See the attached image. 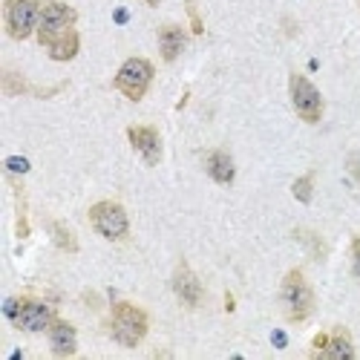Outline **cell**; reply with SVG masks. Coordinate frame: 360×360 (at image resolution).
Instances as JSON below:
<instances>
[{
  "label": "cell",
  "mask_w": 360,
  "mask_h": 360,
  "mask_svg": "<svg viewBox=\"0 0 360 360\" xmlns=\"http://www.w3.org/2000/svg\"><path fill=\"white\" fill-rule=\"evenodd\" d=\"M75 9L61 4V0H52L41 9V20H38V41L44 46H49L55 38H61L64 32L75 29Z\"/></svg>",
  "instance_id": "8"
},
{
  "label": "cell",
  "mask_w": 360,
  "mask_h": 360,
  "mask_svg": "<svg viewBox=\"0 0 360 360\" xmlns=\"http://www.w3.org/2000/svg\"><path fill=\"white\" fill-rule=\"evenodd\" d=\"M317 357H354V346L349 340V332L338 328L335 335H328L326 346L317 349Z\"/></svg>",
  "instance_id": "15"
},
{
  "label": "cell",
  "mask_w": 360,
  "mask_h": 360,
  "mask_svg": "<svg viewBox=\"0 0 360 360\" xmlns=\"http://www.w3.org/2000/svg\"><path fill=\"white\" fill-rule=\"evenodd\" d=\"M153 84V64L147 58H127L122 70L115 72V89L127 101H141Z\"/></svg>",
  "instance_id": "3"
},
{
  "label": "cell",
  "mask_w": 360,
  "mask_h": 360,
  "mask_svg": "<svg viewBox=\"0 0 360 360\" xmlns=\"http://www.w3.org/2000/svg\"><path fill=\"white\" fill-rule=\"evenodd\" d=\"M185 9H188V18H191V32H193V35H202L205 26H202L199 9H196V0H185Z\"/></svg>",
  "instance_id": "18"
},
{
  "label": "cell",
  "mask_w": 360,
  "mask_h": 360,
  "mask_svg": "<svg viewBox=\"0 0 360 360\" xmlns=\"http://www.w3.org/2000/svg\"><path fill=\"white\" fill-rule=\"evenodd\" d=\"M6 314H9V320L20 328V332H44V328H49L52 320H55L49 306L38 303V300H29V297L9 300Z\"/></svg>",
  "instance_id": "6"
},
{
  "label": "cell",
  "mask_w": 360,
  "mask_h": 360,
  "mask_svg": "<svg viewBox=\"0 0 360 360\" xmlns=\"http://www.w3.org/2000/svg\"><path fill=\"white\" fill-rule=\"evenodd\" d=\"M46 49L52 55V61H72V58L78 55V49H81V38H78L75 29H70V32H64L61 38H55Z\"/></svg>",
  "instance_id": "14"
},
{
  "label": "cell",
  "mask_w": 360,
  "mask_h": 360,
  "mask_svg": "<svg viewBox=\"0 0 360 360\" xmlns=\"http://www.w3.org/2000/svg\"><path fill=\"white\" fill-rule=\"evenodd\" d=\"M280 300L285 306V314L291 323H303L311 317L314 311V294H311V285L306 280V274L294 268L283 277V285H280Z\"/></svg>",
  "instance_id": "1"
},
{
  "label": "cell",
  "mask_w": 360,
  "mask_h": 360,
  "mask_svg": "<svg viewBox=\"0 0 360 360\" xmlns=\"http://www.w3.org/2000/svg\"><path fill=\"white\" fill-rule=\"evenodd\" d=\"M41 4L38 0H6L4 6V20H6V32L12 41H26L29 35L38 29L41 20Z\"/></svg>",
  "instance_id": "4"
},
{
  "label": "cell",
  "mask_w": 360,
  "mask_h": 360,
  "mask_svg": "<svg viewBox=\"0 0 360 360\" xmlns=\"http://www.w3.org/2000/svg\"><path fill=\"white\" fill-rule=\"evenodd\" d=\"M311 191H314V176L311 173L300 176L297 182H294V188H291V193H294L297 202H311Z\"/></svg>",
  "instance_id": "17"
},
{
  "label": "cell",
  "mask_w": 360,
  "mask_h": 360,
  "mask_svg": "<svg viewBox=\"0 0 360 360\" xmlns=\"http://www.w3.org/2000/svg\"><path fill=\"white\" fill-rule=\"evenodd\" d=\"M205 167H207V176H211L214 182H219V185H231L233 176H236L233 159L225 153V150H214V153H207Z\"/></svg>",
  "instance_id": "13"
},
{
  "label": "cell",
  "mask_w": 360,
  "mask_h": 360,
  "mask_svg": "<svg viewBox=\"0 0 360 360\" xmlns=\"http://www.w3.org/2000/svg\"><path fill=\"white\" fill-rule=\"evenodd\" d=\"M288 89H291V104H294V112L303 118L306 124H317L323 118V96L317 93V86L306 78V75H291L288 81Z\"/></svg>",
  "instance_id": "7"
},
{
  "label": "cell",
  "mask_w": 360,
  "mask_h": 360,
  "mask_svg": "<svg viewBox=\"0 0 360 360\" xmlns=\"http://www.w3.org/2000/svg\"><path fill=\"white\" fill-rule=\"evenodd\" d=\"M352 262H354V274L360 280V236L352 239Z\"/></svg>",
  "instance_id": "21"
},
{
  "label": "cell",
  "mask_w": 360,
  "mask_h": 360,
  "mask_svg": "<svg viewBox=\"0 0 360 360\" xmlns=\"http://www.w3.org/2000/svg\"><path fill=\"white\" fill-rule=\"evenodd\" d=\"M127 139L133 144V150L144 159V165L156 167L162 162V136L156 127H147V124H136L127 130Z\"/></svg>",
  "instance_id": "9"
},
{
  "label": "cell",
  "mask_w": 360,
  "mask_h": 360,
  "mask_svg": "<svg viewBox=\"0 0 360 360\" xmlns=\"http://www.w3.org/2000/svg\"><path fill=\"white\" fill-rule=\"evenodd\" d=\"M294 236H297V239H303V243H309V248H314V257H323V254H326V248H323V243H320V236H314L311 231H294Z\"/></svg>",
  "instance_id": "20"
},
{
  "label": "cell",
  "mask_w": 360,
  "mask_h": 360,
  "mask_svg": "<svg viewBox=\"0 0 360 360\" xmlns=\"http://www.w3.org/2000/svg\"><path fill=\"white\" fill-rule=\"evenodd\" d=\"M89 225H93L104 239L110 243H118L130 233V219L127 211L118 202H98L89 207Z\"/></svg>",
  "instance_id": "5"
},
{
  "label": "cell",
  "mask_w": 360,
  "mask_h": 360,
  "mask_svg": "<svg viewBox=\"0 0 360 360\" xmlns=\"http://www.w3.org/2000/svg\"><path fill=\"white\" fill-rule=\"evenodd\" d=\"M4 89L9 96H18V93H23V89H26V81L20 75H15V72H6L4 75Z\"/></svg>",
  "instance_id": "19"
},
{
  "label": "cell",
  "mask_w": 360,
  "mask_h": 360,
  "mask_svg": "<svg viewBox=\"0 0 360 360\" xmlns=\"http://www.w3.org/2000/svg\"><path fill=\"white\" fill-rule=\"evenodd\" d=\"M49 349L58 357H70L78 352V335L75 326H70L67 320H52L49 326Z\"/></svg>",
  "instance_id": "11"
},
{
  "label": "cell",
  "mask_w": 360,
  "mask_h": 360,
  "mask_svg": "<svg viewBox=\"0 0 360 360\" xmlns=\"http://www.w3.org/2000/svg\"><path fill=\"white\" fill-rule=\"evenodd\" d=\"M144 4H147V6H159V0H144Z\"/></svg>",
  "instance_id": "24"
},
{
  "label": "cell",
  "mask_w": 360,
  "mask_h": 360,
  "mask_svg": "<svg viewBox=\"0 0 360 360\" xmlns=\"http://www.w3.org/2000/svg\"><path fill=\"white\" fill-rule=\"evenodd\" d=\"M52 236H55V245L61 248V251H70V254H75V251H78L75 233H72V231H67V225L52 222Z\"/></svg>",
  "instance_id": "16"
},
{
  "label": "cell",
  "mask_w": 360,
  "mask_h": 360,
  "mask_svg": "<svg viewBox=\"0 0 360 360\" xmlns=\"http://www.w3.org/2000/svg\"><path fill=\"white\" fill-rule=\"evenodd\" d=\"M349 170L354 173V179L360 182V156H357V153H352V156H349Z\"/></svg>",
  "instance_id": "22"
},
{
  "label": "cell",
  "mask_w": 360,
  "mask_h": 360,
  "mask_svg": "<svg viewBox=\"0 0 360 360\" xmlns=\"http://www.w3.org/2000/svg\"><path fill=\"white\" fill-rule=\"evenodd\" d=\"M9 170H15V173H26L29 165H26L23 159H9Z\"/></svg>",
  "instance_id": "23"
},
{
  "label": "cell",
  "mask_w": 360,
  "mask_h": 360,
  "mask_svg": "<svg viewBox=\"0 0 360 360\" xmlns=\"http://www.w3.org/2000/svg\"><path fill=\"white\" fill-rule=\"evenodd\" d=\"M147 328H150V320L139 306H133V303H115L112 306L110 332H112L115 343L133 349L147 338Z\"/></svg>",
  "instance_id": "2"
},
{
  "label": "cell",
  "mask_w": 360,
  "mask_h": 360,
  "mask_svg": "<svg viewBox=\"0 0 360 360\" xmlns=\"http://www.w3.org/2000/svg\"><path fill=\"white\" fill-rule=\"evenodd\" d=\"M173 294H176V300H179V303H182L185 309H196V306L202 303V297H205L199 277L191 271L185 262H179V268L173 271Z\"/></svg>",
  "instance_id": "10"
},
{
  "label": "cell",
  "mask_w": 360,
  "mask_h": 360,
  "mask_svg": "<svg viewBox=\"0 0 360 360\" xmlns=\"http://www.w3.org/2000/svg\"><path fill=\"white\" fill-rule=\"evenodd\" d=\"M185 49V29L182 26H162L159 29V52L167 64H173Z\"/></svg>",
  "instance_id": "12"
}]
</instances>
